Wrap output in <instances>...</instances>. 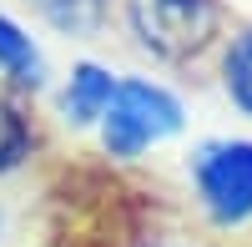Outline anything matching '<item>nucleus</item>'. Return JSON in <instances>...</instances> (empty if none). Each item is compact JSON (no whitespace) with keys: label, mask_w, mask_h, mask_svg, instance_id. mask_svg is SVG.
<instances>
[{"label":"nucleus","mask_w":252,"mask_h":247,"mask_svg":"<svg viewBox=\"0 0 252 247\" xmlns=\"http://www.w3.org/2000/svg\"><path fill=\"white\" fill-rule=\"evenodd\" d=\"M121 20L131 40L161 66H197L227 40L222 0H121Z\"/></svg>","instance_id":"f257e3e1"},{"label":"nucleus","mask_w":252,"mask_h":247,"mask_svg":"<svg viewBox=\"0 0 252 247\" xmlns=\"http://www.w3.org/2000/svg\"><path fill=\"white\" fill-rule=\"evenodd\" d=\"M96 131H101L106 156L131 161L146 147H157V141L182 131V101L166 86H157V81L116 76V96H111V106H106V116H101Z\"/></svg>","instance_id":"f03ea898"},{"label":"nucleus","mask_w":252,"mask_h":247,"mask_svg":"<svg viewBox=\"0 0 252 247\" xmlns=\"http://www.w3.org/2000/svg\"><path fill=\"white\" fill-rule=\"evenodd\" d=\"M197 187V207L222 232L252 222V141L247 136H212L187 156Z\"/></svg>","instance_id":"7ed1b4c3"},{"label":"nucleus","mask_w":252,"mask_h":247,"mask_svg":"<svg viewBox=\"0 0 252 247\" xmlns=\"http://www.w3.org/2000/svg\"><path fill=\"white\" fill-rule=\"evenodd\" d=\"M111 96H116V76L106 66H96V61H76L56 106H61V121H71V126H101Z\"/></svg>","instance_id":"20e7f679"},{"label":"nucleus","mask_w":252,"mask_h":247,"mask_svg":"<svg viewBox=\"0 0 252 247\" xmlns=\"http://www.w3.org/2000/svg\"><path fill=\"white\" fill-rule=\"evenodd\" d=\"M0 81H5L10 96L46 91V56L26 35V26H15L10 15H0Z\"/></svg>","instance_id":"39448f33"},{"label":"nucleus","mask_w":252,"mask_h":247,"mask_svg":"<svg viewBox=\"0 0 252 247\" xmlns=\"http://www.w3.org/2000/svg\"><path fill=\"white\" fill-rule=\"evenodd\" d=\"M31 10L66 40H96L106 31L116 0H31Z\"/></svg>","instance_id":"423d86ee"},{"label":"nucleus","mask_w":252,"mask_h":247,"mask_svg":"<svg viewBox=\"0 0 252 247\" xmlns=\"http://www.w3.org/2000/svg\"><path fill=\"white\" fill-rule=\"evenodd\" d=\"M217 76H222V96L242 116H252V20L227 31L222 51H217Z\"/></svg>","instance_id":"0eeeda50"},{"label":"nucleus","mask_w":252,"mask_h":247,"mask_svg":"<svg viewBox=\"0 0 252 247\" xmlns=\"http://www.w3.org/2000/svg\"><path fill=\"white\" fill-rule=\"evenodd\" d=\"M31 152H35V126H31V111L20 106V96L0 91V177L20 172Z\"/></svg>","instance_id":"6e6552de"},{"label":"nucleus","mask_w":252,"mask_h":247,"mask_svg":"<svg viewBox=\"0 0 252 247\" xmlns=\"http://www.w3.org/2000/svg\"><path fill=\"white\" fill-rule=\"evenodd\" d=\"M126 247H192V242L177 237V232H152V237H131Z\"/></svg>","instance_id":"1a4fd4ad"}]
</instances>
